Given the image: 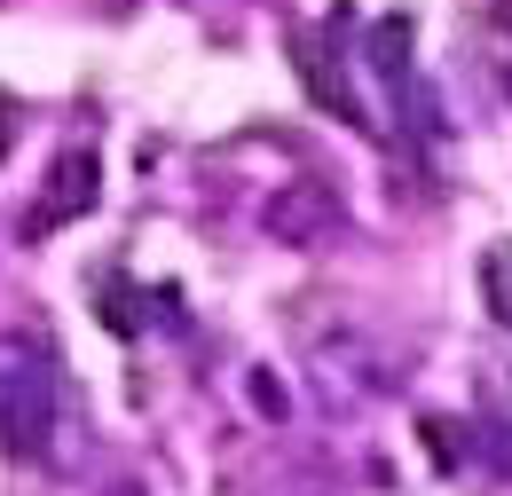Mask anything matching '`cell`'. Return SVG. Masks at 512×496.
<instances>
[{
  "instance_id": "7a4b0ae2",
  "label": "cell",
  "mask_w": 512,
  "mask_h": 496,
  "mask_svg": "<svg viewBox=\"0 0 512 496\" xmlns=\"http://www.w3.org/2000/svg\"><path fill=\"white\" fill-rule=\"evenodd\" d=\"M87 205H95V158H64L56 182H48V197H40V213H32V229L71 221V213H87Z\"/></svg>"
},
{
  "instance_id": "3957f363",
  "label": "cell",
  "mask_w": 512,
  "mask_h": 496,
  "mask_svg": "<svg viewBox=\"0 0 512 496\" xmlns=\"http://www.w3.org/2000/svg\"><path fill=\"white\" fill-rule=\"evenodd\" d=\"M292 63H300V79H308V95H316L323 111H339V119H347V126H363V111H355V95H347V87H339V79L323 71V56H316V48H308V40L292 48Z\"/></svg>"
},
{
  "instance_id": "6da1fadb",
  "label": "cell",
  "mask_w": 512,
  "mask_h": 496,
  "mask_svg": "<svg viewBox=\"0 0 512 496\" xmlns=\"http://www.w3.org/2000/svg\"><path fill=\"white\" fill-rule=\"evenodd\" d=\"M260 221H268L276 245H323V237H339L347 205H339V189H331V182L300 174V182H284L268 205H260Z\"/></svg>"
},
{
  "instance_id": "8992f818",
  "label": "cell",
  "mask_w": 512,
  "mask_h": 496,
  "mask_svg": "<svg viewBox=\"0 0 512 496\" xmlns=\"http://www.w3.org/2000/svg\"><path fill=\"white\" fill-rule=\"evenodd\" d=\"M253 402L268 410V418H284V386H276V378H253Z\"/></svg>"
},
{
  "instance_id": "ba28073f",
  "label": "cell",
  "mask_w": 512,
  "mask_h": 496,
  "mask_svg": "<svg viewBox=\"0 0 512 496\" xmlns=\"http://www.w3.org/2000/svg\"><path fill=\"white\" fill-rule=\"evenodd\" d=\"M505 87H512V71H505Z\"/></svg>"
},
{
  "instance_id": "5b68a950",
  "label": "cell",
  "mask_w": 512,
  "mask_h": 496,
  "mask_svg": "<svg viewBox=\"0 0 512 496\" xmlns=\"http://www.w3.org/2000/svg\"><path fill=\"white\" fill-rule=\"evenodd\" d=\"M402 48H410V24L386 16V24H379V63H386V71H402Z\"/></svg>"
},
{
  "instance_id": "277c9868",
  "label": "cell",
  "mask_w": 512,
  "mask_h": 496,
  "mask_svg": "<svg viewBox=\"0 0 512 496\" xmlns=\"http://www.w3.org/2000/svg\"><path fill=\"white\" fill-rule=\"evenodd\" d=\"M481 292H489V315L512 323V245H489V252H481Z\"/></svg>"
},
{
  "instance_id": "52a82bcc",
  "label": "cell",
  "mask_w": 512,
  "mask_h": 496,
  "mask_svg": "<svg viewBox=\"0 0 512 496\" xmlns=\"http://www.w3.org/2000/svg\"><path fill=\"white\" fill-rule=\"evenodd\" d=\"M111 496H134V489H111Z\"/></svg>"
}]
</instances>
